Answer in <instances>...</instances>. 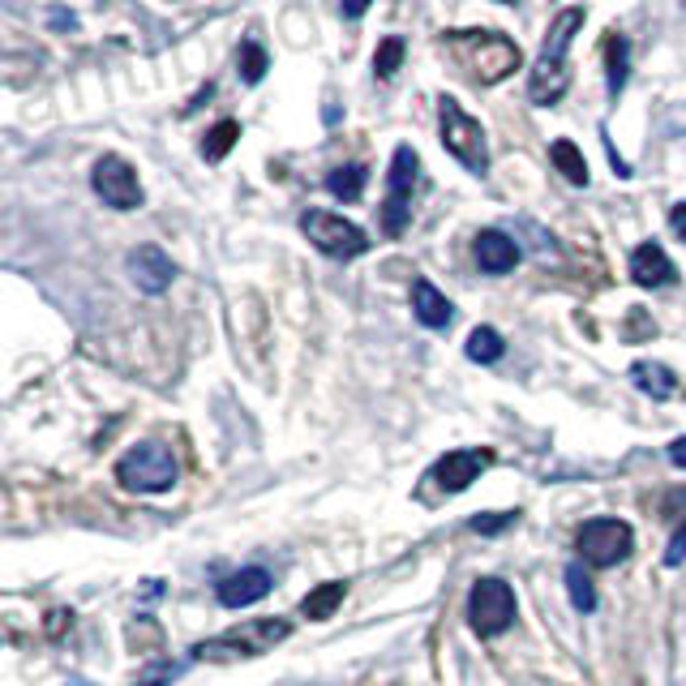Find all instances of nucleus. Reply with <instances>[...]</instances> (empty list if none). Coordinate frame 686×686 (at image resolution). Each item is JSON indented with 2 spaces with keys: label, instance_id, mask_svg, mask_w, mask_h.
<instances>
[{
  "label": "nucleus",
  "instance_id": "obj_23",
  "mask_svg": "<svg viewBox=\"0 0 686 686\" xmlns=\"http://www.w3.org/2000/svg\"><path fill=\"white\" fill-rule=\"evenodd\" d=\"M240 138V125L237 120H219L215 129L207 133V142H202V159L207 163H219V159H228V150L237 147Z\"/></svg>",
  "mask_w": 686,
  "mask_h": 686
},
{
  "label": "nucleus",
  "instance_id": "obj_34",
  "mask_svg": "<svg viewBox=\"0 0 686 686\" xmlns=\"http://www.w3.org/2000/svg\"><path fill=\"white\" fill-rule=\"evenodd\" d=\"M498 4H519V0H498Z\"/></svg>",
  "mask_w": 686,
  "mask_h": 686
},
{
  "label": "nucleus",
  "instance_id": "obj_22",
  "mask_svg": "<svg viewBox=\"0 0 686 686\" xmlns=\"http://www.w3.org/2000/svg\"><path fill=\"white\" fill-rule=\"evenodd\" d=\"M464 352H468V360H477V365H494V360H503V352H507V339L494 327H477L468 335V348Z\"/></svg>",
  "mask_w": 686,
  "mask_h": 686
},
{
  "label": "nucleus",
  "instance_id": "obj_30",
  "mask_svg": "<svg viewBox=\"0 0 686 686\" xmlns=\"http://www.w3.org/2000/svg\"><path fill=\"white\" fill-rule=\"evenodd\" d=\"M369 4H374V0H339L344 18H352V22H357V18H365V9H369Z\"/></svg>",
  "mask_w": 686,
  "mask_h": 686
},
{
  "label": "nucleus",
  "instance_id": "obj_10",
  "mask_svg": "<svg viewBox=\"0 0 686 686\" xmlns=\"http://www.w3.org/2000/svg\"><path fill=\"white\" fill-rule=\"evenodd\" d=\"M90 185L95 193L103 198V207L112 210H138L142 207V180H138V168L120 155H103L95 168H90Z\"/></svg>",
  "mask_w": 686,
  "mask_h": 686
},
{
  "label": "nucleus",
  "instance_id": "obj_27",
  "mask_svg": "<svg viewBox=\"0 0 686 686\" xmlns=\"http://www.w3.org/2000/svg\"><path fill=\"white\" fill-rule=\"evenodd\" d=\"M686 563V519L674 528V537L665 545V567H683Z\"/></svg>",
  "mask_w": 686,
  "mask_h": 686
},
{
  "label": "nucleus",
  "instance_id": "obj_35",
  "mask_svg": "<svg viewBox=\"0 0 686 686\" xmlns=\"http://www.w3.org/2000/svg\"><path fill=\"white\" fill-rule=\"evenodd\" d=\"M69 686H90V683H78V678H73V683H69Z\"/></svg>",
  "mask_w": 686,
  "mask_h": 686
},
{
  "label": "nucleus",
  "instance_id": "obj_20",
  "mask_svg": "<svg viewBox=\"0 0 686 686\" xmlns=\"http://www.w3.org/2000/svg\"><path fill=\"white\" fill-rule=\"evenodd\" d=\"M549 163H554L570 185H588V159H584V150L575 147L570 138H558V142L549 147Z\"/></svg>",
  "mask_w": 686,
  "mask_h": 686
},
{
  "label": "nucleus",
  "instance_id": "obj_12",
  "mask_svg": "<svg viewBox=\"0 0 686 686\" xmlns=\"http://www.w3.org/2000/svg\"><path fill=\"white\" fill-rule=\"evenodd\" d=\"M129 279L147 292V297H159V292H168L172 288V279H177V267H172V258L159 249V245H138L133 253H129Z\"/></svg>",
  "mask_w": 686,
  "mask_h": 686
},
{
  "label": "nucleus",
  "instance_id": "obj_16",
  "mask_svg": "<svg viewBox=\"0 0 686 686\" xmlns=\"http://www.w3.org/2000/svg\"><path fill=\"white\" fill-rule=\"evenodd\" d=\"M412 318L429 330H447L450 322H455V305H450L429 279H417V284H412Z\"/></svg>",
  "mask_w": 686,
  "mask_h": 686
},
{
  "label": "nucleus",
  "instance_id": "obj_2",
  "mask_svg": "<svg viewBox=\"0 0 686 686\" xmlns=\"http://www.w3.org/2000/svg\"><path fill=\"white\" fill-rule=\"evenodd\" d=\"M443 48L455 52V60L468 69V78L480 87H498L524 64L519 43H510L503 30H447Z\"/></svg>",
  "mask_w": 686,
  "mask_h": 686
},
{
  "label": "nucleus",
  "instance_id": "obj_11",
  "mask_svg": "<svg viewBox=\"0 0 686 686\" xmlns=\"http://www.w3.org/2000/svg\"><path fill=\"white\" fill-rule=\"evenodd\" d=\"M494 464V450H450L429 468V485H438L443 494H464L473 480Z\"/></svg>",
  "mask_w": 686,
  "mask_h": 686
},
{
  "label": "nucleus",
  "instance_id": "obj_19",
  "mask_svg": "<svg viewBox=\"0 0 686 686\" xmlns=\"http://www.w3.org/2000/svg\"><path fill=\"white\" fill-rule=\"evenodd\" d=\"M344 597H348V584H339V579H330V584H322V588H314L309 597L300 600V614L309 618V623H327L330 614L344 605Z\"/></svg>",
  "mask_w": 686,
  "mask_h": 686
},
{
  "label": "nucleus",
  "instance_id": "obj_1",
  "mask_svg": "<svg viewBox=\"0 0 686 686\" xmlns=\"http://www.w3.org/2000/svg\"><path fill=\"white\" fill-rule=\"evenodd\" d=\"M584 18H588V9L584 4H570L563 9L549 30H545V43H540V57L533 64V73H528V99L537 103V108H554L563 95L570 90V43H575V34L584 30Z\"/></svg>",
  "mask_w": 686,
  "mask_h": 686
},
{
  "label": "nucleus",
  "instance_id": "obj_32",
  "mask_svg": "<svg viewBox=\"0 0 686 686\" xmlns=\"http://www.w3.org/2000/svg\"><path fill=\"white\" fill-rule=\"evenodd\" d=\"M52 22H57V27H73V13H64V9H57V13H52Z\"/></svg>",
  "mask_w": 686,
  "mask_h": 686
},
{
  "label": "nucleus",
  "instance_id": "obj_18",
  "mask_svg": "<svg viewBox=\"0 0 686 686\" xmlns=\"http://www.w3.org/2000/svg\"><path fill=\"white\" fill-rule=\"evenodd\" d=\"M627 69H630L627 34H609V39H605V87H609V99L623 95V87H627Z\"/></svg>",
  "mask_w": 686,
  "mask_h": 686
},
{
  "label": "nucleus",
  "instance_id": "obj_15",
  "mask_svg": "<svg viewBox=\"0 0 686 686\" xmlns=\"http://www.w3.org/2000/svg\"><path fill=\"white\" fill-rule=\"evenodd\" d=\"M473 253H477V267L485 270V275H507V270L519 267V245H515L503 228H485V232H477Z\"/></svg>",
  "mask_w": 686,
  "mask_h": 686
},
{
  "label": "nucleus",
  "instance_id": "obj_21",
  "mask_svg": "<svg viewBox=\"0 0 686 686\" xmlns=\"http://www.w3.org/2000/svg\"><path fill=\"white\" fill-rule=\"evenodd\" d=\"M365 180H369L365 163H344V168L327 172V193L339 198V202H357L360 193H365Z\"/></svg>",
  "mask_w": 686,
  "mask_h": 686
},
{
  "label": "nucleus",
  "instance_id": "obj_14",
  "mask_svg": "<svg viewBox=\"0 0 686 686\" xmlns=\"http://www.w3.org/2000/svg\"><path fill=\"white\" fill-rule=\"evenodd\" d=\"M630 279L639 288H669L678 279V270L669 262V253L660 249L657 240H644L635 253H630Z\"/></svg>",
  "mask_w": 686,
  "mask_h": 686
},
{
  "label": "nucleus",
  "instance_id": "obj_29",
  "mask_svg": "<svg viewBox=\"0 0 686 686\" xmlns=\"http://www.w3.org/2000/svg\"><path fill=\"white\" fill-rule=\"evenodd\" d=\"M669 228H674L678 240H686V202H678V207L669 210Z\"/></svg>",
  "mask_w": 686,
  "mask_h": 686
},
{
  "label": "nucleus",
  "instance_id": "obj_6",
  "mask_svg": "<svg viewBox=\"0 0 686 686\" xmlns=\"http://www.w3.org/2000/svg\"><path fill=\"white\" fill-rule=\"evenodd\" d=\"M300 232L309 237L314 249H322L327 258H339V262H348V258H360L365 249H369V237H365V228H357L352 219H344V215H335V210H305L300 215Z\"/></svg>",
  "mask_w": 686,
  "mask_h": 686
},
{
  "label": "nucleus",
  "instance_id": "obj_7",
  "mask_svg": "<svg viewBox=\"0 0 686 686\" xmlns=\"http://www.w3.org/2000/svg\"><path fill=\"white\" fill-rule=\"evenodd\" d=\"M420 177V155L412 147H395L387 172V202H382V232L404 237L408 219H412V189Z\"/></svg>",
  "mask_w": 686,
  "mask_h": 686
},
{
  "label": "nucleus",
  "instance_id": "obj_3",
  "mask_svg": "<svg viewBox=\"0 0 686 686\" xmlns=\"http://www.w3.org/2000/svg\"><path fill=\"white\" fill-rule=\"evenodd\" d=\"M438 133H443V147H447L450 159H459L473 177H485L489 172V142H485V125L477 117L464 112L459 99L443 95L438 99Z\"/></svg>",
  "mask_w": 686,
  "mask_h": 686
},
{
  "label": "nucleus",
  "instance_id": "obj_9",
  "mask_svg": "<svg viewBox=\"0 0 686 686\" xmlns=\"http://www.w3.org/2000/svg\"><path fill=\"white\" fill-rule=\"evenodd\" d=\"M579 558L588 567H618L623 558H630L635 549V533H630L627 519H614V515H600V519H588L579 528Z\"/></svg>",
  "mask_w": 686,
  "mask_h": 686
},
{
  "label": "nucleus",
  "instance_id": "obj_28",
  "mask_svg": "<svg viewBox=\"0 0 686 686\" xmlns=\"http://www.w3.org/2000/svg\"><path fill=\"white\" fill-rule=\"evenodd\" d=\"M468 524H473V533H485V537H494V533H503V528H507V524H515V515H473V519H468Z\"/></svg>",
  "mask_w": 686,
  "mask_h": 686
},
{
  "label": "nucleus",
  "instance_id": "obj_4",
  "mask_svg": "<svg viewBox=\"0 0 686 686\" xmlns=\"http://www.w3.org/2000/svg\"><path fill=\"white\" fill-rule=\"evenodd\" d=\"M180 477L172 447L163 443H138L117 459V480L129 494H168Z\"/></svg>",
  "mask_w": 686,
  "mask_h": 686
},
{
  "label": "nucleus",
  "instance_id": "obj_24",
  "mask_svg": "<svg viewBox=\"0 0 686 686\" xmlns=\"http://www.w3.org/2000/svg\"><path fill=\"white\" fill-rule=\"evenodd\" d=\"M404 52H408V43L399 39V34H387L382 43H378V52H374V78H395V69L404 64Z\"/></svg>",
  "mask_w": 686,
  "mask_h": 686
},
{
  "label": "nucleus",
  "instance_id": "obj_17",
  "mask_svg": "<svg viewBox=\"0 0 686 686\" xmlns=\"http://www.w3.org/2000/svg\"><path fill=\"white\" fill-rule=\"evenodd\" d=\"M630 382L644 390V395H653V399H674V395H678L674 369L660 365V360H635V365H630Z\"/></svg>",
  "mask_w": 686,
  "mask_h": 686
},
{
  "label": "nucleus",
  "instance_id": "obj_5",
  "mask_svg": "<svg viewBox=\"0 0 686 686\" xmlns=\"http://www.w3.org/2000/svg\"><path fill=\"white\" fill-rule=\"evenodd\" d=\"M292 635V627L284 618H258V623H245L240 630H228L219 639H207L193 648V657H207V660H253V657H267L275 644H284Z\"/></svg>",
  "mask_w": 686,
  "mask_h": 686
},
{
  "label": "nucleus",
  "instance_id": "obj_25",
  "mask_svg": "<svg viewBox=\"0 0 686 686\" xmlns=\"http://www.w3.org/2000/svg\"><path fill=\"white\" fill-rule=\"evenodd\" d=\"M237 64H240V78L249 82V87H258L262 78H267V69H270V60H267V48L262 43H240V57H237Z\"/></svg>",
  "mask_w": 686,
  "mask_h": 686
},
{
  "label": "nucleus",
  "instance_id": "obj_13",
  "mask_svg": "<svg viewBox=\"0 0 686 686\" xmlns=\"http://www.w3.org/2000/svg\"><path fill=\"white\" fill-rule=\"evenodd\" d=\"M215 593H219V605H223V609H245V605H258V600L270 593V570L240 567L237 575H228Z\"/></svg>",
  "mask_w": 686,
  "mask_h": 686
},
{
  "label": "nucleus",
  "instance_id": "obj_31",
  "mask_svg": "<svg viewBox=\"0 0 686 686\" xmlns=\"http://www.w3.org/2000/svg\"><path fill=\"white\" fill-rule=\"evenodd\" d=\"M669 459H674L678 468H686V438H678V443H669Z\"/></svg>",
  "mask_w": 686,
  "mask_h": 686
},
{
  "label": "nucleus",
  "instance_id": "obj_8",
  "mask_svg": "<svg viewBox=\"0 0 686 686\" xmlns=\"http://www.w3.org/2000/svg\"><path fill=\"white\" fill-rule=\"evenodd\" d=\"M515 623V593H510L507 579L498 575H485L473 584V597H468V627L477 630L480 639H494Z\"/></svg>",
  "mask_w": 686,
  "mask_h": 686
},
{
  "label": "nucleus",
  "instance_id": "obj_26",
  "mask_svg": "<svg viewBox=\"0 0 686 686\" xmlns=\"http://www.w3.org/2000/svg\"><path fill=\"white\" fill-rule=\"evenodd\" d=\"M567 588H570V605L579 609V614H593L597 609V588H593V579H588V570L579 567H567Z\"/></svg>",
  "mask_w": 686,
  "mask_h": 686
},
{
  "label": "nucleus",
  "instance_id": "obj_33",
  "mask_svg": "<svg viewBox=\"0 0 686 686\" xmlns=\"http://www.w3.org/2000/svg\"><path fill=\"white\" fill-rule=\"evenodd\" d=\"M678 125H683V129H686V108H683V112H678Z\"/></svg>",
  "mask_w": 686,
  "mask_h": 686
}]
</instances>
